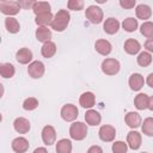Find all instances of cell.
I'll return each mask as SVG.
<instances>
[{"mask_svg":"<svg viewBox=\"0 0 153 153\" xmlns=\"http://www.w3.org/2000/svg\"><path fill=\"white\" fill-rule=\"evenodd\" d=\"M16 73V68L12 63L6 62V63H1L0 65V74L2 78L5 79H11Z\"/></svg>","mask_w":153,"mask_h":153,"instance_id":"27","label":"cell"},{"mask_svg":"<svg viewBox=\"0 0 153 153\" xmlns=\"http://www.w3.org/2000/svg\"><path fill=\"white\" fill-rule=\"evenodd\" d=\"M100 67H102V72L104 74H106V75H116L120 72L121 65L116 59L108 57V59L103 60Z\"/></svg>","mask_w":153,"mask_h":153,"instance_id":"4","label":"cell"},{"mask_svg":"<svg viewBox=\"0 0 153 153\" xmlns=\"http://www.w3.org/2000/svg\"><path fill=\"white\" fill-rule=\"evenodd\" d=\"M128 84H129L130 90H133V91H140L143 87V85H145V79H143V76L140 73H134V74H131L129 76Z\"/></svg>","mask_w":153,"mask_h":153,"instance_id":"13","label":"cell"},{"mask_svg":"<svg viewBox=\"0 0 153 153\" xmlns=\"http://www.w3.org/2000/svg\"><path fill=\"white\" fill-rule=\"evenodd\" d=\"M53 19H54V16L51 14V12H47V13L37 14L36 16V19H35V23L38 26H48V25L51 24Z\"/></svg>","mask_w":153,"mask_h":153,"instance_id":"26","label":"cell"},{"mask_svg":"<svg viewBox=\"0 0 153 153\" xmlns=\"http://www.w3.org/2000/svg\"><path fill=\"white\" fill-rule=\"evenodd\" d=\"M50 4L48 1H37L33 7H32V11L33 13L37 16V14H42V13H47V12H50Z\"/></svg>","mask_w":153,"mask_h":153,"instance_id":"29","label":"cell"},{"mask_svg":"<svg viewBox=\"0 0 153 153\" xmlns=\"http://www.w3.org/2000/svg\"><path fill=\"white\" fill-rule=\"evenodd\" d=\"M148 99L149 97L146 93H139L134 98V105L137 110H145L148 108Z\"/></svg>","mask_w":153,"mask_h":153,"instance_id":"25","label":"cell"},{"mask_svg":"<svg viewBox=\"0 0 153 153\" xmlns=\"http://www.w3.org/2000/svg\"><path fill=\"white\" fill-rule=\"evenodd\" d=\"M33 152H35V153H38V152H47V148H41V147H39V148H36Z\"/></svg>","mask_w":153,"mask_h":153,"instance_id":"43","label":"cell"},{"mask_svg":"<svg viewBox=\"0 0 153 153\" xmlns=\"http://www.w3.org/2000/svg\"><path fill=\"white\" fill-rule=\"evenodd\" d=\"M147 109H149L151 111H153V96H151L149 99H148V108Z\"/></svg>","mask_w":153,"mask_h":153,"instance_id":"42","label":"cell"},{"mask_svg":"<svg viewBox=\"0 0 153 153\" xmlns=\"http://www.w3.org/2000/svg\"><path fill=\"white\" fill-rule=\"evenodd\" d=\"M45 72V67L43 65V62L41 61H32L29 63L27 67V74L32 78V79H39L43 76Z\"/></svg>","mask_w":153,"mask_h":153,"instance_id":"5","label":"cell"},{"mask_svg":"<svg viewBox=\"0 0 153 153\" xmlns=\"http://www.w3.org/2000/svg\"><path fill=\"white\" fill-rule=\"evenodd\" d=\"M1 1H7V0H1Z\"/></svg>","mask_w":153,"mask_h":153,"instance_id":"45","label":"cell"},{"mask_svg":"<svg viewBox=\"0 0 153 153\" xmlns=\"http://www.w3.org/2000/svg\"><path fill=\"white\" fill-rule=\"evenodd\" d=\"M85 121L88 126H98L102 122V116L98 111H96L93 109H90L85 114Z\"/></svg>","mask_w":153,"mask_h":153,"instance_id":"21","label":"cell"},{"mask_svg":"<svg viewBox=\"0 0 153 153\" xmlns=\"http://www.w3.org/2000/svg\"><path fill=\"white\" fill-rule=\"evenodd\" d=\"M79 114V110L75 105L73 104H65L61 108V117L66 121V122H73L76 120Z\"/></svg>","mask_w":153,"mask_h":153,"instance_id":"6","label":"cell"},{"mask_svg":"<svg viewBox=\"0 0 153 153\" xmlns=\"http://www.w3.org/2000/svg\"><path fill=\"white\" fill-rule=\"evenodd\" d=\"M32 51L29 48H20L17 53H16V60L22 63V65H27L32 61Z\"/></svg>","mask_w":153,"mask_h":153,"instance_id":"15","label":"cell"},{"mask_svg":"<svg viewBox=\"0 0 153 153\" xmlns=\"http://www.w3.org/2000/svg\"><path fill=\"white\" fill-rule=\"evenodd\" d=\"M146 82H147V85H148L151 88H153V73H149V74H148L147 79H146Z\"/></svg>","mask_w":153,"mask_h":153,"instance_id":"41","label":"cell"},{"mask_svg":"<svg viewBox=\"0 0 153 153\" xmlns=\"http://www.w3.org/2000/svg\"><path fill=\"white\" fill-rule=\"evenodd\" d=\"M57 153H71L72 152V141L69 139H61L56 142Z\"/></svg>","mask_w":153,"mask_h":153,"instance_id":"28","label":"cell"},{"mask_svg":"<svg viewBox=\"0 0 153 153\" xmlns=\"http://www.w3.org/2000/svg\"><path fill=\"white\" fill-rule=\"evenodd\" d=\"M85 17L92 24H100L103 22L104 13H103V10L100 7L94 6V5H91V6H88L85 10Z\"/></svg>","mask_w":153,"mask_h":153,"instance_id":"3","label":"cell"},{"mask_svg":"<svg viewBox=\"0 0 153 153\" xmlns=\"http://www.w3.org/2000/svg\"><path fill=\"white\" fill-rule=\"evenodd\" d=\"M128 151V143L124 141H115L112 143V152L114 153H126Z\"/></svg>","mask_w":153,"mask_h":153,"instance_id":"35","label":"cell"},{"mask_svg":"<svg viewBox=\"0 0 153 153\" xmlns=\"http://www.w3.org/2000/svg\"><path fill=\"white\" fill-rule=\"evenodd\" d=\"M29 146H30L29 141L25 137H23V136H18V137L13 139V141L11 143V147H12L13 152H16V153H24V152H26L29 149Z\"/></svg>","mask_w":153,"mask_h":153,"instance_id":"11","label":"cell"},{"mask_svg":"<svg viewBox=\"0 0 153 153\" xmlns=\"http://www.w3.org/2000/svg\"><path fill=\"white\" fill-rule=\"evenodd\" d=\"M124 122H126V124H127L128 127H130L131 129L139 128V127L141 126V123H142L141 116H140L137 112H135V111L128 112V114L126 115V117H124Z\"/></svg>","mask_w":153,"mask_h":153,"instance_id":"17","label":"cell"},{"mask_svg":"<svg viewBox=\"0 0 153 153\" xmlns=\"http://www.w3.org/2000/svg\"><path fill=\"white\" fill-rule=\"evenodd\" d=\"M13 128L19 134H26V133H29L31 126H30V122H29L27 118H25V117H17L14 120V122H13Z\"/></svg>","mask_w":153,"mask_h":153,"instance_id":"12","label":"cell"},{"mask_svg":"<svg viewBox=\"0 0 153 153\" xmlns=\"http://www.w3.org/2000/svg\"><path fill=\"white\" fill-rule=\"evenodd\" d=\"M79 104L84 108V109H91L94 104H96V96L93 92H84L80 98H79Z\"/></svg>","mask_w":153,"mask_h":153,"instance_id":"16","label":"cell"},{"mask_svg":"<svg viewBox=\"0 0 153 153\" xmlns=\"http://www.w3.org/2000/svg\"><path fill=\"white\" fill-rule=\"evenodd\" d=\"M139 26V23H137V19L135 18H131V17H128L126 18L123 22H122V27L127 31V32H134Z\"/></svg>","mask_w":153,"mask_h":153,"instance_id":"31","label":"cell"},{"mask_svg":"<svg viewBox=\"0 0 153 153\" xmlns=\"http://www.w3.org/2000/svg\"><path fill=\"white\" fill-rule=\"evenodd\" d=\"M141 141H142V137H141V134L139 131L130 130L127 134V143H128L129 148H131L134 151L139 149L141 146Z\"/></svg>","mask_w":153,"mask_h":153,"instance_id":"10","label":"cell"},{"mask_svg":"<svg viewBox=\"0 0 153 153\" xmlns=\"http://www.w3.org/2000/svg\"><path fill=\"white\" fill-rule=\"evenodd\" d=\"M87 152H88V153H94V152H97V153H102L103 149H102L99 146H92V147H90V148L87 149Z\"/></svg>","mask_w":153,"mask_h":153,"instance_id":"40","label":"cell"},{"mask_svg":"<svg viewBox=\"0 0 153 153\" xmlns=\"http://www.w3.org/2000/svg\"><path fill=\"white\" fill-rule=\"evenodd\" d=\"M124 51L129 55H136L140 49H141V44L139 43V41L134 39V38H128L126 42H124Z\"/></svg>","mask_w":153,"mask_h":153,"instance_id":"19","label":"cell"},{"mask_svg":"<svg viewBox=\"0 0 153 153\" xmlns=\"http://www.w3.org/2000/svg\"><path fill=\"white\" fill-rule=\"evenodd\" d=\"M56 140V130L53 126H44L42 129V141L45 146H50L55 143Z\"/></svg>","mask_w":153,"mask_h":153,"instance_id":"9","label":"cell"},{"mask_svg":"<svg viewBox=\"0 0 153 153\" xmlns=\"http://www.w3.org/2000/svg\"><path fill=\"white\" fill-rule=\"evenodd\" d=\"M98 135H99V139L102 141H104V142H111V141L115 140L116 129H115V127H112L110 124H103L99 128Z\"/></svg>","mask_w":153,"mask_h":153,"instance_id":"8","label":"cell"},{"mask_svg":"<svg viewBox=\"0 0 153 153\" xmlns=\"http://www.w3.org/2000/svg\"><path fill=\"white\" fill-rule=\"evenodd\" d=\"M141 130L147 136H153V117H147L141 123Z\"/></svg>","mask_w":153,"mask_h":153,"instance_id":"32","label":"cell"},{"mask_svg":"<svg viewBox=\"0 0 153 153\" xmlns=\"http://www.w3.org/2000/svg\"><path fill=\"white\" fill-rule=\"evenodd\" d=\"M135 4H136V0H120V6L124 10L134 8Z\"/></svg>","mask_w":153,"mask_h":153,"instance_id":"38","label":"cell"},{"mask_svg":"<svg viewBox=\"0 0 153 153\" xmlns=\"http://www.w3.org/2000/svg\"><path fill=\"white\" fill-rule=\"evenodd\" d=\"M120 22L116 19V18H112V17H110V18H108V19H105V22H104V24H103V30H104V32H106L108 35H115L118 30H120Z\"/></svg>","mask_w":153,"mask_h":153,"instance_id":"14","label":"cell"},{"mask_svg":"<svg viewBox=\"0 0 153 153\" xmlns=\"http://www.w3.org/2000/svg\"><path fill=\"white\" fill-rule=\"evenodd\" d=\"M5 27L10 33H17L20 30V24L16 18L7 16V18L5 19Z\"/></svg>","mask_w":153,"mask_h":153,"instance_id":"23","label":"cell"},{"mask_svg":"<svg viewBox=\"0 0 153 153\" xmlns=\"http://www.w3.org/2000/svg\"><path fill=\"white\" fill-rule=\"evenodd\" d=\"M41 54L43 55V57L45 59H50L56 54V44L51 41L44 42L42 48H41Z\"/></svg>","mask_w":153,"mask_h":153,"instance_id":"22","label":"cell"},{"mask_svg":"<svg viewBox=\"0 0 153 153\" xmlns=\"http://www.w3.org/2000/svg\"><path fill=\"white\" fill-rule=\"evenodd\" d=\"M87 124L84 122H74L69 127V136L75 141H81L87 136Z\"/></svg>","mask_w":153,"mask_h":153,"instance_id":"2","label":"cell"},{"mask_svg":"<svg viewBox=\"0 0 153 153\" xmlns=\"http://www.w3.org/2000/svg\"><path fill=\"white\" fill-rule=\"evenodd\" d=\"M35 35H36L37 41L38 42H42V43L48 42L51 38V31L47 26H38V29L36 30V33Z\"/></svg>","mask_w":153,"mask_h":153,"instance_id":"24","label":"cell"},{"mask_svg":"<svg viewBox=\"0 0 153 153\" xmlns=\"http://www.w3.org/2000/svg\"><path fill=\"white\" fill-rule=\"evenodd\" d=\"M140 32L142 36L149 38L153 37V22H143L142 25L140 26Z\"/></svg>","mask_w":153,"mask_h":153,"instance_id":"33","label":"cell"},{"mask_svg":"<svg viewBox=\"0 0 153 153\" xmlns=\"http://www.w3.org/2000/svg\"><path fill=\"white\" fill-rule=\"evenodd\" d=\"M38 106V100L35 97H29L23 102V109L26 111H32Z\"/></svg>","mask_w":153,"mask_h":153,"instance_id":"34","label":"cell"},{"mask_svg":"<svg viewBox=\"0 0 153 153\" xmlns=\"http://www.w3.org/2000/svg\"><path fill=\"white\" fill-rule=\"evenodd\" d=\"M143 47H145V49H146L147 51L153 53V37H149V38H148V39L145 42Z\"/></svg>","mask_w":153,"mask_h":153,"instance_id":"39","label":"cell"},{"mask_svg":"<svg viewBox=\"0 0 153 153\" xmlns=\"http://www.w3.org/2000/svg\"><path fill=\"white\" fill-rule=\"evenodd\" d=\"M71 22V14L67 10H59L56 12V14L54 16V19L50 24L51 29L57 31V32H62L67 29L68 24Z\"/></svg>","mask_w":153,"mask_h":153,"instance_id":"1","label":"cell"},{"mask_svg":"<svg viewBox=\"0 0 153 153\" xmlns=\"http://www.w3.org/2000/svg\"><path fill=\"white\" fill-rule=\"evenodd\" d=\"M136 62L139 66L141 67H147L152 63V55L149 51H141L137 57H136Z\"/></svg>","mask_w":153,"mask_h":153,"instance_id":"30","label":"cell"},{"mask_svg":"<svg viewBox=\"0 0 153 153\" xmlns=\"http://www.w3.org/2000/svg\"><path fill=\"white\" fill-rule=\"evenodd\" d=\"M96 2H98V4H105L108 0H94Z\"/></svg>","mask_w":153,"mask_h":153,"instance_id":"44","label":"cell"},{"mask_svg":"<svg viewBox=\"0 0 153 153\" xmlns=\"http://www.w3.org/2000/svg\"><path fill=\"white\" fill-rule=\"evenodd\" d=\"M135 14H136V17L139 19L147 20V19H149L152 17V8L146 4H140L135 8Z\"/></svg>","mask_w":153,"mask_h":153,"instance_id":"20","label":"cell"},{"mask_svg":"<svg viewBox=\"0 0 153 153\" xmlns=\"http://www.w3.org/2000/svg\"><path fill=\"white\" fill-rule=\"evenodd\" d=\"M17 1H18V4L20 5V7L23 10H30L37 2L36 0H17Z\"/></svg>","mask_w":153,"mask_h":153,"instance_id":"37","label":"cell"},{"mask_svg":"<svg viewBox=\"0 0 153 153\" xmlns=\"http://www.w3.org/2000/svg\"><path fill=\"white\" fill-rule=\"evenodd\" d=\"M94 49H96V51L99 53L100 55L108 56V55L111 53V50H112V45H111V43H110L109 41H106V39H98V41H96V43H94Z\"/></svg>","mask_w":153,"mask_h":153,"instance_id":"18","label":"cell"},{"mask_svg":"<svg viewBox=\"0 0 153 153\" xmlns=\"http://www.w3.org/2000/svg\"><path fill=\"white\" fill-rule=\"evenodd\" d=\"M67 7L72 11H81L84 10V0H68Z\"/></svg>","mask_w":153,"mask_h":153,"instance_id":"36","label":"cell"},{"mask_svg":"<svg viewBox=\"0 0 153 153\" xmlns=\"http://www.w3.org/2000/svg\"><path fill=\"white\" fill-rule=\"evenodd\" d=\"M20 8L22 7L18 4V1H1V4H0L1 13L6 14V16H11V17L18 14Z\"/></svg>","mask_w":153,"mask_h":153,"instance_id":"7","label":"cell"}]
</instances>
